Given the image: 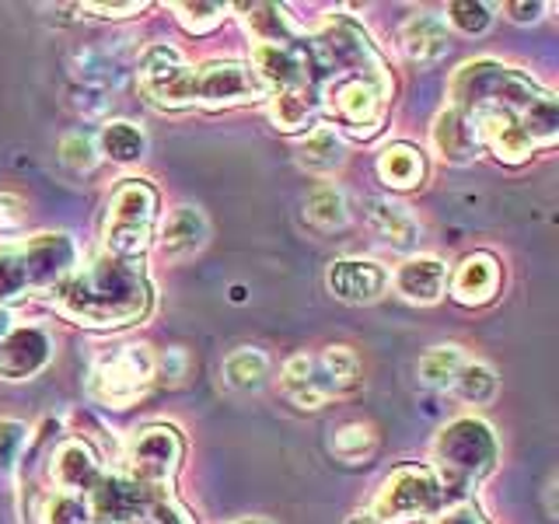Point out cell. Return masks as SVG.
<instances>
[{
    "mask_svg": "<svg viewBox=\"0 0 559 524\" xmlns=\"http://www.w3.org/2000/svg\"><path fill=\"white\" fill-rule=\"evenodd\" d=\"M49 336L35 325H17L0 340V378L22 381L39 374L49 360Z\"/></svg>",
    "mask_w": 559,
    "mask_h": 524,
    "instance_id": "obj_17",
    "label": "cell"
},
{
    "mask_svg": "<svg viewBox=\"0 0 559 524\" xmlns=\"http://www.w3.org/2000/svg\"><path fill=\"white\" fill-rule=\"evenodd\" d=\"M157 217V189L144 179H127L109 200L105 214V249L119 259H136L151 245Z\"/></svg>",
    "mask_w": 559,
    "mask_h": 524,
    "instance_id": "obj_8",
    "label": "cell"
},
{
    "mask_svg": "<svg viewBox=\"0 0 559 524\" xmlns=\"http://www.w3.org/2000/svg\"><path fill=\"white\" fill-rule=\"evenodd\" d=\"M74 78L84 81L87 87H112L119 84L122 78V70H119V60H112L109 52H102V49H81L78 57H74Z\"/></svg>",
    "mask_w": 559,
    "mask_h": 524,
    "instance_id": "obj_34",
    "label": "cell"
},
{
    "mask_svg": "<svg viewBox=\"0 0 559 524\" xmlns=\"http://www.w3.org/2000/svg\"><path fill=\"white\" fill-rule=\"evenodd\" d=\"M192 95L197 105L206 109H224V105H245L266 95V87L255 81V74L245 63L235 60H210L197 67V81H192Z\"/></svg>",
    "mask_w": 559,
    "mask_h": 524,
    "instance_id": "obj_13",
    "label": "cell"
},
{
    "mask_svg": "<svg viewBox=\"0 0 559 524\" xmlns=\"http://www.w3.org/2000/svg\"><path fill=\"white\" fill-rule=\"evenodd\" d=\"M162 367H165V374L171 371V381H179L182 371H186V354H182V349H168V357L162 360Z\"/></svg>",
    "mask_w": 559,
    "mask_h": 524,
    "instance_id": "obj_46",
    "label": "cell"
},
{
    "mask_svg": "<svg viewBox=\"0 0 559 524\" xmlns=\"http://www.w3.org/2000/svg\"><path fill=\"white\" fill-rule=\"evenodd\" d=\"M11 329H14V325H11V314H8L4 308H0V340H4Z\"/></svg>",
    "mask_w": 559,
    "mask_h": 524,
    "instance_id": "obj_47",
    "label": "cell"
},
{
    "mask_svg": "<svg viewBox=\"0 0 559 524\" xmlns=\"http://www.w3.org/2000/svg\"><path fill=\"white\" fill-rule=\"evenodd\" d=\"M25 227V203L11 196V192H0V238L17 235Z\"/></svg>",
    "mask_w": 559,
    "mask_h": 524,
    "instance_id": "obj_42",
    "label": "cell"
},
{
    "mask_svg": "<svg viewBox=\"0 0 559 524\" xmlns=\"http://www.w3.org/2000/svg\"><path fill=\"white\" fill-rule=\"evenodd\" d=\"M378 179L389 189H416L427 179V157L413 144H392L378 154Z\"/></svg>",
    "mask_w": 559,
    "mask_h": 524,
    "instance_id": "obj_26",
    "label": "cell"
},
{
    "mask_svg": "<svg viewBox=\"0 0 559 524\" xmlns=\"http://www.w3.org/2000/svg\"><path fill=\"white\" fill-rule=\"evenodd\" d=\"M147 4H87V11H95L98 17H127V14H140Z\"/></svg>",
    "mask_w": 559,
    "mask_h": 524,
    "instance_id": "obj_44",
    "label": "cell"
},
{
    "mask_svg": "<svg viewBox=\"0 0 559 524\" xmlns=\"http://www.w3.org/2000/svg\"><path fill=\"white\" fill-rule=\"evenodd\" d=\"M157 374V364L151 357V349L144 343L116 346L98 354L87 374V392L95 402L112 409H127L151 389V381Z\"/></svg>",
    "mask_w": 559,
    "mask_h": 524,
    "instance_id": "obj_7",
    "label": "cell"
},
{
    "mask_svg": "<svg viewBox=\"0 0 559 524\" xmlns=\"http://www.w3.org/2000/svg\"><path fill=\"white\" fill-rule=\"evenodd\" d=\"M399 46L406 52V60L416 67H430L448 57V25L437 14H413L399 32Z\"/></svg>",
    "mask_w": 559,
    "mask_h": 524,
    "instance_id": "obj_21",
    "label": "cell"
},
{
    "mask_svg": "<svg viewBox=\"0 0 559 524\" xmlns=\"http://www.w3.org/2000/svg\"><path fill=\"white\" fill-rule=\"evenodd\" d=\"M465 367V357L459 346H433L430 354L419 357L416 374L427 389H454V378Z\"/></svg>",
    "mask_w": 559,
    "mask_h": 524,
    "instance_id": "obj_31",
    "label": "cell"
},
{
    "mask_svg": "<svg viewBox=\"0 0 559 524\" xmlns=\"http://www.w3.org/2000/svg\"><path fill=\"white\" fill-rule=\"evenodd\" d=\"M451 98H454V109H468V105H479V102L503 105V109L521 116L524 130L535 140V147L556 144L559 112H556L552 92H542L532 78H524L514 67H503L493 60L465 63L459 74L451 78Z\"/></svg>",
    "mask_w": 559,
    "mask_h": 524,
    "instance_id": "obj_3",
    "label": "cell"
},
{
    "mask_svg": "<svg viewBox=\"0 0 559 524\" xmlns=\"http://www.w3.org/2000/svg\"><path fill=\"white\" fill-rule=\"evenodd\" d=\"M280 389L294 402L297 409H319L322 402L332 395L329 384L319 371V360L308 354H294L284 364V374H280Z\"/></svg>",
    "mask_w": 559,
    "mask_h": 524,
    "instance_id": "obj_23",
    "label": "cell"
},
{
    "mask_svg": "<svg viewBox=\"0 0 559 524\" xmlns=\"http://www.w3.org/2000/svg\"><path fill=\"white\" fill-rule=\"evenodd\" d=\"M60 162L70 168V171H92L98 165V144L95 136L87 133H67L60 140Z\"/></svg>",
    "mask_w": 559,
    "mask_h": 524,
    "instance_id": "obj_38",
    "label": "cell"
},
{
    "mask_svg": "<svg viewBox=\"0 0 559 524\" xmlns=\"http://www.w3.org/2000/svg\"><path fill=\"white\" fill-rule=\"evenodd\" d=\"M305 217L319 227V231H340V227H346V221H349L346 196L332 186L314 189L305 203Z\"/></svg>",
    "mask_w": 559,
    "mask_h": 524,
    "instance_id": "obj_33",
    "label": "cell"
},
{
    "mask_svg": "<svg viewBox=\"0 0 559 524\" xmlns=\"http://www.w3.org/2000/svg\"><path fill=\"white\" fill-rule=\"evenodd\" d=\"M500 290V262L489 252H476L459 262L451 276V297L465 308L489 305Z\"/></svg>",
    "mask_w": 559,
    "mask_h": 524,
    "instance_id": "obj_20",
    "label": "cell"
},
{
    "mask_svg": "<svg viewBox=\"0 0 559 524\" xmlns=\"http://www.w3.org/2000/svg\"><path fill=\"white\" fill-rule=\"evenodd\" d=\"M343 140L336 130L329 127H314L305 140L301 147H297V162H301V168L314 171V175H329L336 171L343 165Z\"/></svg>",
    "mask_w": 559,
    "mask_h": 524,
    "instance_id": "obj_28",
    "label": "cell"
},
{
    "mask_svg": "<svg viewBox=\"0 0 559 524\" xmlns=\"http://www.w3.org/2000/svg\"><path fill=\"white\" fill-rule=\"evenodd\" d=\"M454 389H459V395L465 402H476V406H483V402L497 398L500 381H497V374L489 371L486 364H465L462 371H459V378H454Z\"/></svg>",
    "mask_w": 559,
    "mask_h": 524,
    "instance_id": "obj_36",
    "label": "cell"
},
{
    "mask_svg": "<svg viewBox=\"0 0 559 524\" xmlns=\"http://www.w3.org/2000/svg\"><path fill=\"white\" fill-rule=\"evenodd\" d=\"M245 28L252 32L255 43H270V46H297L305 39V32L297 28L294 17L280 8V4H238Z\"/></svg>",
    "mask_w": 559,
    "mask_h": 524,
    "instance_id": "obj_24",
    "label": "cell"
},
{
    "mask_svg": "<svg viewBox=\"0 0 559 524\" xmlns=\"http://www.w3.org/2000/svg\"><path fill=\"white\" fill-rule=\"evenodd\" d=\"M252 74L262 87H273V92H308L314 81L311 60L301 46L255 43L252 46Z\"/></svg>",
    "mask_w": 559,
    "mask_h": 524,
    "instance_id": "obj_14",
    "label": "cell"
},
{
    "mask_svg": "<svg viewBox=\"0 0 559 524\" xmlns=\"http://www.w3.org/2000/svg\"><path fill=\"white\" fill-rule=\"evenodd\" d=\"M25 433H28V427L22 419H0V476H8L14 468L17 454L25 448Z\"/></svg>",
    "mask_w": 559,
    "mask_h": 524,
    "instance_id": "obj_40",
    "label": "cell"
},
{
    "mask_svg": "<svg viewBox=\"0 0 559 524\" xmlns=\"http://www.w3.org/2000/svg\"><path fill=\"white\" fill-rule=\"evenodd\" d=\"M448 287V266L433 255H419L402 262L395 273V290L413 305H437Z\"/></svg>",
    "mask_w": 559,
    "mask_h": 524,
    "instance_id": "obj_22",
    "label": "cell"
},
{
    "mask_svg": "<svg viewBox=\"0 0 559 524\" xmlns=\"http://www.w3.org/2000/svg\"><path fill=\"white\" fill-rule=\"evenodd\" d=\"M314 52L329 70L319 92L322 109L354 136H374L389 112L392 78L367 32L343 14H329L314 35Z\"/></svg>",
    "mask_w": 559,
    "mask_h": 524,
    "instance_id": "obj_1",
    "label": "cell"
},
{
    "mask_svg": "<svg viewBox=\"0 0 559 524\" xmlns=\"http://www.w3.org/2000/svg\"><path fill=\"white\" fill-rule=\"evenodd\" d=\"M144 151H147V136L140 127H133V122H127V119L105 122V130H102V154L105 157H112V162H119V165H133L144 157Z\"/></svg>",
    "mask_w": 559,
    "mask_h": 524,
    "instance_id": "obj_29",
    "label": "cell"
},
{
    "mask_svg": "<svg viewBox=\"0 0 559 524\" xmlns=\"http://www.w3.org/2000/svg\"><path fill=\"white\" fill-rule=\"evenodd\" d=\"M332 297L346 305H374L389 287V270L374 259H336L325 273Z\"/></svg>",
    "mask_w": 559,
    "mask_h": 524,
    "instance_id": "obj_15",
    "label": "cell"
},
{
    "mask_svg": "<svg viewBox=\"0 0 559 524\" xmlns=\"http://www.w3.org/2000/svg\"><path fill=\"white\" fill-rule=\"evenodd\" d=\"M497 465V437L483 419L462 416L448 424L433 441V472L448 497H465Z\"/></svg>",
    "mask_w": 559,
    "mask_h": 524,
    "instance_id": "obj_4",
    "label": "cell"
},
{
    "mask_svg": "<svg viewBox=\"0 0 559 524\" xmlns=\"http://www.w3.org/2000/svg\"><path fill=\"white\" fill-rule=\"evenodd\" d=\"M43 524H95L87 497L74 493H52L43 507Z\"/></svg>",
    "mask_w": 559,
    "mask_h": 524,
    "instance_id": "obj_37",
    "label": "cell"
},
{
    "mask_svg": "<svg viewBox=\"0 0 559 524\" xmlns=\"http://www.w3.org/2000/svg\"><path fill=\"white\" fill-rule=\"evenodd\" d=\"M49 479L57 486V493L87 497L105 479V472H102V462L95 458V451L84 441H63L57 451H52Z\"/></svg>",
    "mask_w": 559,
    "mask_h": 524,
    "instance_id": "obj_16",
    "label": "cell"
},
{
    "mask_svg": "<svg viewBox=\"0 0 559 524\" xmlns=\"http://www.w3.org/2000/svg\"><path fill=\"white\" fill-rule=\"evenodd\" d=\"M346 524H378V521H374L371 514H354V517H349Z\"/></svg>",
    "mask_w": 559,
    "mask_h": 524,
    "instance_id": "obj_48",
    "label": "cell"
},
{
    "mask_svg": "<svg viewBox=\"0 0 559 524\" xmlns=\"http://www.w3.org/2000/svg\"><path fill=\"white\" fill-rule=\"evenodd\" d=\"M319 371H322L332 395L354 392L360 384V360L349 346H329L319 357Z\"/></svg>",
    "mask_w": 559,
    "mask_h": 524,
    "instance_id": "obj_30",
    "label": "cell"
},
{
    "mask_svg": "<svg viewBox=\"0 0 559 524\" xmlns=\"http://www.w3.org/2000/svg\"><path fill=\"white\" fill-rule=\"evenodd\" d=\"M433 524H486L479 511H472V507H454V511H444L437 514Z\"/></svg>",
    "mask_w": 559,
    "mask_h": 524,
    "instance_id": "obj_43",
    "label": "cell"
},
{
    "mask_svg": "<svg viewBox=\"0 0 559 524\" xmlns=\"http://www.w3.org/2000/svg\"><path fill=\"white\" fill-rule=\"evenodd\" d=\"M224 384L235 392H259L270 378V357L255 346H241L221 367Z\"/></svg>",
    "mask_w": 559,
    "mask_h": 524,
    "instance_id": "obj_27",
    "label": "cell"
},
{
    "mask_svg": "<svg viewBox=\"0 0 559 524\" xmlns=\"http://www.w3.org/2000/svg\"><path fill=\"white\" fill-rule=\"evenodd\" d=\"M462 112H468L472 127L479 133V144H486L500 162L521 165L532 157L535 140L524 130L521 116H514L511 109H503V105H493V102H479V105H468Z\"/></svg>",
    "mask_w": 559,
    "mask_h": 524,
    "instance_id": "obj_12",
    "label": "cell"
},
{
    "mask_svg": "<svg viewBox=\"0 0 559 524\" xmlns=\"http://www.w3.org/2000/svg\"><path fill=\"white\" fill-rule=\"evenodd\" d=\"M175 17L186 32L206 35L224 22V4H192V0H186V4H175Z\"/></svg>",
    "mask_w": 559,
    "mask_h": 524,
    "instance_id": "obj_39",
    "label": "cell"
},
{
    "mask_svg": "<svg viewBox=\"0 0 559 524\" xmlns=\"http://www.w3.org/2000/svg\"><path fill=\"white\" fill-rule=\"evenodd\" d=\"M238 524H266V521H252V517H249V521H238Z\"/></svg>",
    "mask_w": 559,
    "mask_h": 524,
    "instance_id": "obj_49",
    "label": "cell"
},
{
    "mask_svg": "<svg viewBox=\"0 0 559 524\" xmlns=\"http://www.w3.org/2000/svg\"><path fill=\"white\" fill-rule=\"evenodd\" d=\"M78 270V249L67 235H35L28 241L0 245V301L60 284Z\"/></svg>",
    "mask_w": 559,
    "mask_h": 524,
    "instance_id": "obj_5",
    "label": "cell"
},
{
    "mask_svg": "<svg viewBox=\"0 0 559 524\" xmlns=\"http://www.w3.org/2000/svg\"><path fill=\"white\" fill-rule=\"evenodd\" d=\"M367 221H371V227L384 241H392L395 249H402V252H409L419 245V224L409 214L406 203H395L389 196L367 200Z\"/></svg>",
    "mask_w": 559,
    "mask_h": 524,
    "instance_id": "obj_25",
    "label": "cell"
},
{
    "mask_svg": "<svg viewBox=\"0 0 559 524\" xmlns=\"http://www.w3.org/2000/svg\"><path fill=\"white\" fill-rule=\"evenodd\" d=\"M57 305L81 325L116 329L144 319L151 308V287L136 259L102 255L60 279Z\"/></svg>",
    "mask_w": 559,
    "mask_h": 524,
    "instance_id": "obj_2",
    "label": "cell"
},
{
    "mask_svg": "<svg viewBox=\"0 0 559 524\" xmlns=\"http://www.w3.org/2000/svg\"><path fill=\"white\" fill-rule=\"evenodd\" d=\"M430 144L437 151V157L448 165H468L479 157V133L476 127H472L468 112L454 109V105H448V109L437 112L433 127H430Z\"/></svg>",
    "mask_w": 559,
    "mask_h": 524,
    "instance_id": "obj_18",
    "label": "cell"
},
{
    "mask_svg": "<svg viewBox=\"0 0 559 524\" xmlns=\"http://www.w3.org/2000/svg\"><path fill=\"white\" fill-rule=\"evenodd\" d=\"M448 22L465 32V35H479L489 28V22H493V14H489L486 4H451L448 8Z\"/></svg>",
    "mask_w": 559,
    "mask_h": 524,
    "instance_id": "obj_41",
    "label": "cell"
},
{
    "mask_svg": "<svg viewBox=\"0 0 559 524\" xmlns=\"http://www.w3.org/2000/svg\"><path fill=\"white\" fill-rule=\"evenodd\" d=\"M448 500V489L430 465H399L384 476L367 514L378 524H413L444 514Z\"/></svg>",
    "mask_w": 559,
    "mask_h": 524,
    "instance_id": "obj_6",
    "label": "cell"
},
{
    "mask_svg": "<svg viewBox=\"0 0 559 524\" xmlns=\"http://www.w3.org/2000/svg\"><path fill=\"white\" fill-rule=\"evenodd\" d=\"M182 462V437L175 427H144L127 444V472L130 479L147 489H165Z\"/></svg>",
    "mask_w": 559,
    "mask_h": 524,
    "instance_id": "obj_11",
    "label": "cell"
},
{
    "mask_svg": "<svg viewBox=\"0 0 559 524\" xmlns=\"http://www.w3.org/2000/svg\"><path fill=\"white\" fill-rule=\"evenodd\" d=\"M371 451H374V430L367 424H346L332 433V454L340 462L357 465L364 458H371Z\"/></svg>",
    "mask_w": 559,
    "mask_h": 524,
    "instance_id": "obj_35",
    "label": "cell"
},
{
    "mask_svg": "<svg viewBox=\"0 0 559 524\" xmlns=\"http://www.w3.org/2000/svg\"><path fill=\"white\" fill-rule=\"evenodd\" d=\"M206 238H210V224L203 217V210L179 206V210H171L162 227L157 252H162V259H168V262H186L203 249Z\"/></svg>",
    "mask_w": 559,
    "mask_h": 524,
    "instance_id": "obj_19",
    "label": "cell"
},
{
    "mask_svg": "<svg viewBox=\"0 0 559 524\" xmlns=\"http://www.w3.org/2000/svg\"><path fill=\"white\" fill-rule=\"evenodd\" d=\"M270 116L276 122V130L297 133L314 119V98H311V92H273Z\"/></svg>",
    "mask_w": 559,
    "mask_h": 524,
    "instance_id": "obj_32",
    "label": "cell"
},
{
    "mask_svg": "<svg viewBox=\"0 0 559 524\" xmlns=\"http://www.w3.org/2000/svg\"><path fill=\"white\" fill-rule=\"evenodd\" d=\"M95 524H189V517L171 507L157 489H147L133 479H112L105 476L92 493Z\"/></svg>",
    "mask_w": 559,
    "mask_h": 524,
    "instance_id": "obj_9",
    "label": "cell"
},
{
    "mask_svg": "<svg viewBox=\"0 0 559 524\" xmlns=\"http://www.w3.org/2000/svg\"><path fill=\"white\" fill-rule=\"evenodd\" d=\"M507 11H511L514 22L528 25V22H535L542 11H546V4H507Z\"/></svg>",
    "mask_w": 559,
    "mask_h": 524,
    "instance_id": "obj_45",
    "label": "cell"
},
{
    "mask_svg": "<svg viewBox=\"0 0 559 524\" xmlns=\"http://www.w3.org/2000/svg\"><path fill=\"white\" fill-rule=\"evenodd\" d=\"M136 81H140V92H144L157 109H189V105H197V95H192L197 67H189L182 52L168 43H154L144 49Z\"/></svg>",
    "mask_w": 559,
    "mask_h": 524,
    "instance_id": "obj_10",
    "label": "cell"
}]
</instances>
